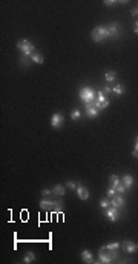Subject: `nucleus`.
Wrapping results in <instances>:
<instances>
[{
  "label": "nucleus",
  "mask_w": 138,
  "mask_h": 264,
  "mask_svg": "<svg viewBox=\"0 0 138 264\" xmlns=\"http://www.w3.org/2000/svg\"><path fill=\"white\" fill-rule=\"evenodd\" d=\"M115 79H117V72H115V71H107V72H106V75H104V80H106L107 83L115 82Z\"/></svg>",
  "instance_id": "nucleus-14"
},
{
  "label": "nucleus",
  "mask_w": 138,
  "mask_h": 264,
  "mask_svg": "<svg viewBox=\"0 0 138 264\" xmlns=\"http://www.w3.org/2000/svg\"><path fill=\"white\" fill-rule=\"evenodd\" d=\"M115 189H117V192H118V194H121V195H123V194H124V192L128 190V189H126V186H124L123 183H120V184H118V186H117Z\"/></svg>",
  "instance_id": "nucleus-24"
},
{
  "label": "nucleus",
  "mask_w": 138,
  "mask_h": 264,
  "mask_svg": "<svg viewBox=\"0 0 138 264\" xmlns=\"http://www.w3.org/2000/svg\"><path fill=\"white\" fill-rule=\"evenodd\" d=\"M131 14H132V15H138V8H134V9L131 11Z\"/></svg>",
  "instance_id": "nucleus-30"
},
{
  "label": "nucleus",
  "mask_w": 138,
  "mask_h": 264,
  "mask_svg": "<svg viewBox=\"0 0 138 264\" xmlns=\"http://www.w3.org/2000/svg\"><path fill=\"white\" fill-rule=\"evenodd\" d=\"M123 247H124V252H126V253H134V252H137V244H135L134 241H131V240L124 241Z\"/></svg>",
  "instance_id": "nucleus-9"
},
{
  "label": "nucleus",
  "mask_w": 138,
  "mask_h": 264,
  "mask_svg": "<svg viewBox=\"0 0 138 264\" xmlns=\"http://www.w3.org/2000/svg\"><path fill=\"white\" fill-rule=\"evenodd\" d=\"M36 261V255H34V252H26L25 253V257H23V263L29 264V263H34Z\"/></svg>",
  "instance_id": "nucleus-15"
},
{
  "label": "nucleus",
  "mask_w": 138,
  "mask_h": 264,
  "mask_svg": "<svg viewBox=\"0 0 138 264\" xmlns=\"http://www.w3.org/2000/svg\"><path fill=\"white\" fill-rule=\"evenodd\" d=\"M111 206V198H103V200H100V207L101 209H107Z\"/></svg>",
  "instance_id": "nucleus-22"
},
{
  "label": "nucleus",
  "mask_w": 138,
  "mask_h": 264,
  "mask_svg": "<svg viewBox=\"0 0 138 264\" xmlns=\"http://www.w3.org/2000/svg\"><path fill=\"white\" fill-rule=\"evenodd\" d=\"M132 155H134V157H138V151H135V149H134V152H132Z\"/></svg>",
  "instance_id": "nucleus-33"
},
{
  "label": "nucleus",
  "mask_w": 138,
  "mask_h": 264,
  "mask_svg": "<svg viewBox=\"0 0 138 264\" xmlns=\"http://www.w3.org/2000/svg\"><path fill=\"white\" fill-rule=\"evenodd\" d=\"M103 94L106 95V94H112V86L111 85H106L104 88H103Z\"/></svg>",
  "instance_id": "nucleus-26"
},
{
  "label": "nucleus",
  "mask_w": 138,
  "mask_h": 264,
  "mask_svg": "<svg viewBox=\"0 0 138 264\" xmlns=\"http://www.w3.org/2000/svg\"><path fill=\"white\" fill-rule=\"evenodd\" d=\"M111 206L112 207H123L124 206V198H123V195L121 194H117L114 198H111Z\"/></svg>",
  "instance_id": "nucleus-7"
},
{
  "label": "nucleus",
  "mask_w": 138,
  "mask_h": 264,
  "mask_svg": "<svg viewBox=\"0 0 138 264\" xmlns=\"http://www.w3.org/2000/svg\"><path fill=\"white\" fill-rule=\"evenodd\" d=\"M31 62H34V63H37V65H42V63L45 62V58H43V55H42V54L34 52V54L31 55Z\"/></svg>",
  "instance_id": "nucleus-13"
},
{
  "label": "nucleus",
  "mask_w": 138,
  "mask_h": 264,
  "mask_svg": "<svg viewBox=\"0 0 138 264\" xmlns=\"http://www.w3.org/2000/svg\"><path fill=\"white\" fill-rule=\"evenodd\" d=\"M137 249H138V244H137Z\"/></svg>",
  "instance_id": "nucleus-34"
},
{
  "label": "nucleus",
  "mask_w": 138,
  "mask_h": 264,
  "mask_svg": "<svg viewBox=\"0 0 138 264\" xmlns=\"http://www.w3.org/2000/svg\"><path fill=\"white\" fill-rule=\"evenodd\" d=\"M82 260H83L85 263H91V261H92V253H91V250L85 249V250L82 252Z\"/></svg>",
  "instance_id": "nucleus-16"
},
{
  "label": "nucleus",
  "mask_w": 138,
  "mask_h": 264,
  "mask_svg": "<svg viewBox=\"0 0 138 264\" xmlns=\"http://www.w3.org/2000/svg\"><path fill=\"white\" fill-rule=\"evenodd\" d=\"M106 217H107V220L111 221V223H115V221H118L120 218V211H118V207H107L106 209Z\"/></svg>",
  "instance_id": "nucleus-4"
},
{
  "label": "nucleus",
  "mask_w": 138,
  "mask_h": 264,
  "mask_svg": "<svg viewBox=\"0 0 138 264\" xmlns=\"http://www.w3.org/2000/svg\"><path fill=\"white\" fill-rule=\"evenodd\" d=\"M123 92H124V88H123L121 83H117V85L112 88V94H115V95H123Z\"/></svg>",
  "instance_id": "nucleus-17"
},
{
  "label": "nucleus",
  "mask_w": 138,
  "mask_h": 264,
  "mask_svg": "<svg viewBox=\"0 0 138 264\" xmlns=\"http://www.w3.org/2000/svg\"><path fill=\"white\" fill-rule=\"evenodd\" d=\"M120 243H117V241H114V243H109V244H106V250H118L120 249Z\"/></svg>",
  "instance_id": "nucleus-20"
},
{
  "label": "nucleus",
  "mask_w": 138,
  "mask_h": 264,
  "mask_svg": "<svg viewBox=\"0 0 138 264\" xmlns=\"http://www.w3.org/2000/svg\"><path fill=\"white\" fill-rule=\"evenodd\" d=\"M51 206H61V201H46V200H42L40 201V207H43V209H48V207H51Z\"/></svg>",
  "instance_id": "nucleus-11"
},
{
  "label": "nucleus",
  "mask_w": 138,
  "mask_h": 264,
  "mask_svg": "<svg viewBox=\"0 0 138 264\" xmlns=\"http://www.w3.org/2000/svg\"><path fill=\"white\" fill-rule=\"evenodd\" d=\"M85 111H86V115L91 117V118H95V117L98 115V112H100V111H98L97 108H94L92 104H86V106H85Z\"/></svg>",
  "instance_id": "nucleus-10"
},
{
  "label": "nucleus",
  "mask_w": 138,
  "mask_h": 264,
  "mask_svg": "<svg viewBox=\"0 0 138 264\" xmlns=\"http://www.w3.org/2000/svg\"><path fill=\"white\" fill-rule=\"evenodd\" d=\"M92 40L94 42H101V40H104V39H109V32H107V28L106 26H97L94 31H92L91 34Z\"/></svg>",
  "instance_id": "nucleus-3"
},
{
  "label": "nucleus",
  "mask_w": 138,
  "mask_h": 264,
  "mask_svg": "<svg viewBox=\"0 0 138 264\" xmlns=\"http://www.w3.org/2000/svg\"><path fill=\"white\" fill-rule=\"evenodd\" d=\"M71 118H72L74 121L80 120V118H82V112H80L78 109H74V111H71Z\"/></svg>",
  "instance_id": "nucleus-21"
},
{
  "label": "nucleus",
  "mask_w": 138,
  "mask_h": 264,
  "mask_svg": "<svg viewBox=\"0 0 138 264\" xmlns=\"http://www.w3.org/2000/svg\"><path fill=\"white\" fill-rule=\"evenodd\" d=\"M66 186L69 187V189H72V190H77V187H78V184H75L72 180H69V181H66Z\"/></svg>",
  "instance_id": "nucleus-25"
},
{
  "label": "nucleus",
  "mask_w": 138,
  "mask_h": 264,
  "mask_svg": "<svg viewBox=\"0 0 138 264\" xmlns=\"http://www.w3.org/2000/svg\"><path fill=\"white\" fill-rule=\"evenodd\" d=\"M137 158H138V157H137Z\"/></svg>",
  "instance_id": "nucleus-35"
},
{
  "label": "nucleus",
  "mask_w": 138,
  "mask_h": 264,
  "mask_svg": "<svg viewBox=\"0 0 138 264\" xmlns=\"http://www.w3.org/2000/svg\"><path fill=\"white\" fill-rule=\"evenodd\" d=\"M134 31H135V34H138V20L135 22V26H134Z\"/></svg>",
  "instance_id": "nucleus-31"
},
{
  "label": "nucleus",
  "mask_w": 138,
  "mask_h": 264,
  "mask_svg": "<svg viewBox=\"0 0 138 264\" xmlns=\"http://www.w3.org/2000/svg\"><path fill=\"white\" fill-rule=\"evenodd\" d=\"M135 151H138V137L135 138Z\"/></svg>",
  "instance_id": "nucleus-32"
},
{
  "label": "nucleus",
  "mask_w": 138,
  "mask_h": 264,
  "mask_svg": "<svg viewBox=\"0 0 138 264\" xmlns=\"http://www.w3.org/2000/svg\"><path fill=\"white\" fill-rule=\"evenodd\" d=\"M115 3H118V2H115V0H114V2H112V0H106V2H104V5H107V6H112V5H115Z\"/></svg>",
  "instance_id": "nucleus-28"
},
{
  "label": "nucleus",
  "mask_w": 138,
  "mask_h": 264,
  "mask_svg": "<svg viewBox=\"0 0 138 264\" xmlns=\"http://www.w3.org/2000/svg\"><path fill=\"white\" fill-rule=\"evenodd\" d=\"M29 62H31L29 58L26 60V57H22V60H20V65H22V66H26V65H29Z\"/></svg>",
  "instance_id": "nucleus-27"
},
{
  "label": "nucleus",
  "mask_w": 138,
  "mask_h": 264,
  "mask_svg": "<svg viewBox=\"0 0 138 264\" xmlns=\"http://www.w3.org/2000/svg\"><path fill=\"white\" fill-rule=\"evenodd\" d=\"M121 181H123V184L126 186V189H128V190H129V189L134 186V177H132V175H124Z\"/></svg>",
  "instance_id": "nucleus-12"
},
{
  "label": "nucleus",
  "mask_w": 138,
  "mask_h": 264,
  "mask_svg": "<svg viewBox=\"0 0 138 264\" xmlns=\"http://www.w3.org/2000/svg\"><path fill=\"white\" fill-rule=\"evenodd\" d=\"M15 48L23 54V57H28V58H31V55L36 52V46H34V43L29 42V40H26V39L20 40L19 43L15 45Z\"/></svg>",
  "instance_id": "nucleus-1"
},
{
  "label": "nucleus",
  "mask_w": 138,
  "mask_h": 264,
  "mask_svg": "<svg viewBox=\"0 0 138 264\" xmlns=\"http://www.w3.org/2000/svg\"><path fill=\"white\" fill-rule=\"evenodd\" d=\"M75 192H77V197H78L80 200H83V201L89 198V190H88L85 186H82V184H78V187H77Z\"/></svg>",
  "instance_id": "nucleus-8"
},
{
  "label": "nucleus",
  "mask_w": 138,
  "mask_h": 264,
  "mask_svg": "<svg viewBox=\"0 0 138 264\" xmlns=\"http://www.w3.org/2000/svg\"><path fill=\"white\" fill-rule=\"evenodd\" d=\"M97 98V94H95V91L89 86H83L82 91H80V100L85 103V104H89L92 103L94 100Z\"/></svg>",
  "instance_id": "nucleus-2"
},
{
  "label": "nucleus",
  "mask_w": 138,
  "mask_h": 264,
  "mask_svg": "<svg viewBox=\"0 0 138 264\" xmlns=\"http://www.w3.org/2000/svg\"><path fill=\"white\" fill-rule=\"evenodd\" d=\"M42 194H43L45 197H48V195H51V194H52V190H51V189H43V192H42Z\"/></svg>",
  "instance_id": "nucleus-29"
},
{
  "label": "nucleus",
  "mask_w": 138,
  "mask_h": 264,
  "mask_svg": "<svg viewBox=\"0 0 138 264\" xmlns=\"http://www.w3.org/2000/svg\"><path fill=\"white\" fill-rule=\"evenodd\" d=\"M106 28H107L109 37H117V36L120 34V25H118L117 22H112V23H109Z\"/></svg>",
  "instance_id": "nucleus-6"
},
{
  "label": "nucleus",
  "mask_w": 138,
  "mask_h": 264,
  "mask_svg": "<svg viewBox=\"0 0 138 264\" xmlns=\"http://www.w3.org/2000/svg\"><path fill=\"white\" fill-rule=\"evenodd\" d=\"M117 194H118V192H117V189H115V187H109V189H107V192H106L107 198H114Z\"/></svg>",
  "instance_id": "nucleus-23"
},
{
  "label": "nucleus",
  "mask_w": 138,
  "mask_h": 264,
  "mask_svg": "<svg viewBox=\"0 0 138 264\" xmlns=\"http://www.w3.org/2000/svg\"><path fill=\"white\" fill-rule=\"evenodd\" d=\"M63 123H65V118H63V115H61L60 112H57V114L52 115V118H51V126H52L54 129H58Z\"/></svg>",
  "instance_id": "nucleus-5"
},
{
  "label": "nucleus",
  "mask_w": 138,
  "mask_h": 264,
  "mask_svg": "<svg viewBox=\"0 0 138 264\" xmlns=\"http://www.w3.org/2000/svg\"><path fill=\"white\" fill-rule=\"evenodd\" d=\"M52 194H55V195H65V186L57 184V186L52 189Z\"/></svg>",
  "instance_id": "nucleus-19"
},
{
  "label": "nucleus",
  "mask_w": 138,
  "mask_h": 264,
  "mask_svg": "<svg viewBox=\"0 0 138 264\" xmlns=\"http://www.w3.org/2000/svg\"><path fill=\"white\" fill-rule=\"evenodd\" d=\"M120 183H121V181H120L118 175H111L109 177V184H111V187H117Z\"/></svg>",
  "instance_id": "nucleus-18"
}]
</instances>
